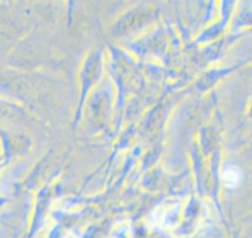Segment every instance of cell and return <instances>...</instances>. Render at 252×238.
Masks as SVG:
<instances>
[{"label":"cell","instance_id":"1","mask_svg":"<svg viewBox=\"0 0 252 238\" xmlns=\"http://www.w3.org/2000/svg\"><path fill=\"white\" fill-rule=\"evenodd\" d=\"M222 182L228 188H235L240 184L241 181V171L238 167L234 165H229L225 167L222 172Z\"/></svg>","mask_w":252,"mask_h":238}]
</instances>
